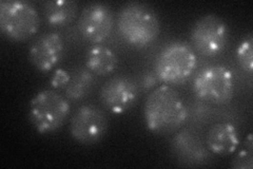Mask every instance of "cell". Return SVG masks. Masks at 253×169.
I'll return each mask as SVG.
<instances>
[{
  "label": "cell",
  "instance_id": "5",
  "mask_svg": "<svg viewBox=\"0 0 253 169\" xmlns=\"http://www.w3.org/2000/svg\"><path fill=\"white\" fill-rule=\"evenodd\" d=\"M196 66V55L191 48L183 42H173L158 54L155 74L168 85L183 84L192 76Z\"/></svg>",
  "mask_w": 253,
  "mask_h": 169
},
{
  "label": "cell",
  "instance_id": "7",
  "mask_svg": "<svg viewBox=\"0 0 253 169\" xmlns=\"http://www.w3.org/2000/svg\"><path fill=\"white\" fill-rule=\"evenodd\" d=\"M229 29L216 14H206L197 19L190 31V40L204 56L213 57L223 53L227 46Z\"/></svg>",
  "mask_w": 253,
  "mask_h": 169
},
{
  "label": "cell",
  "instance_id": "16",
  "mask_svg": "<svg viewBox=\"0 0 253 169\" xmlns=\"http://www.w3.org/2000/svg\"><path fill=\"white\" fill-rule=\"evenodd\" d=\"M95 77L88 68H78L71 74L70 83L66 88V96L70 101H81L93 90Z\"/></svg>",
  "mask_w": 253,
  "mask_h": 169
},
{
  "label": "cell",
  "instance_id": "14",
  "mask_svg": "<svg viewBox=\"0 0 253 169\" xmlns=\"http://www.w3.org/2000/svg\"><path fill=\"white\" fill-rule=\"evenodd\" d=\"M46 22L52 27H65L73 22L77 15L78 3L73 0H50L42 3Z\"/></svg>",
  "mask_w": 253,
  "mask_h": 169
},
{
  "label": "cell",
  "instance_id": "15",
  "mask_svg": "<svg viewBox=\"0 0 253 169\" xmlns=\"http://www.w3.org/2000/svg\"><path fill=\"white\" fill-rule=\"evenodd\" d=\"M117 62L114 52L102 45H93L86 52L85 66L93 74L109 75L117 67Z\"/></svg>",
  "mask_w": 253,
  "mask_h": 169
},
{
  "label": "cell",
  "instance_id": "17",
  "mask_svg": "<svg viewBox=\"0 0 253 169\" xmlns=\"http://www.w3.org/2000/svg\"><path fill=\"white\" fill-rule=\"evenodd\" d=\"M236 60L240 67L248 73L252 74L253 71V37L249 33L245 36L236 49Z\"/></svg>",
  "mask_w": 253,
  "mask_h": 169
},
{
  "label": "cell",
  "instance_id": "2",
  "mask_svg": "<svg viewBox=\"0 0 253 169\" xmlns=\"http://www.w3.org/2000/svg\"><path fill=\"white\" fill-rule=\"evenodd\" d=\"M118 31L126 43L145 48L160 34V19L151 5L142 2L126 3L117 17Z\"/></svg>",
  "mask_w": 253,
  "mask_h": 169
},
{
  "label": "cell",
  "instance_id": "12",
  "mask_svg": "<svg viewBox=\"0 0 253 169\" xmlns=\"http://www.w3.org/2000/svg\"><path fill=\"white\" fill-rule=\"evenodd\" d=\"M171 149L175 159L184 165L197 166L208 162V150L203 145L199 135L190 130H183L174 136Z\"/></svg>",
  "mask_w": 253,
  "mask_h": 169
},
{
  "label": "cell",
  "instance_id": "4",
  "mask_svg": "<svg viewBox=\"0 0 253 169\" xmlns=\"http://www.w3.org/2000/svg\"><path fill=\"white\" fill-rule=\"evenodd\" d=\"M39 27L41 17L33 4L25 0L0 1V28L6 38L23 42L34 36Z\"/></svg>",
  "mask_w": 253,
  "mask_h": 169
},
{
  "label": "cell",
  "instance_id": "8",
  "mask_svg": "<svg viewBox=\"0 0 253 169\" xmlns=\"http://www.w3.org/2000/svg\"><path fill=\"white\" fill-rule=\"evenodd\" d=\"M105 111L93 104L79 107L70 120V133L77 143L90 146L100 142L108 131Z\"/></svg>",
  "mask_w": 253,
  "mask_h": 169
},
{
  "label": "cell",
  "instance_id": "3",
  "mask_svg": "<svg viewBox=\"0 0 253 169\" xmlns=\"http://www.w3.org/2000/svg\"><path fill=\"white\" fill-rule=\"evenodd\" d=\"M70 111L68 99L56 91L44 89L31 100L29 118L39 133L46 134L58 130L66 123Z\"/></svg>",
  "mask_w": 253,
  "mask_h": 169
},
{
  "label": "cell",
  "instance_id": "13",
  "mask_svg": "<svg viewBox=\"0 0 253 169\" xmlns=\"http://www.w3.org/2000/svg\"><path fill=\"white\" fill-rule=\"evenodd\" d=\"M240 132L231 123H218L213 125L207 134L208 150L217 156H229L239 147Z\"/></svg>",
  "mask_w": 253,
  "mask_h": 169
},
{
  "label": "cell",
  "instance_id": "10",
  "mask_svg": "<svg viewBox=\"0 0 253 169\" xmlns=\"http://www.w3.org/2000/svg\"><path fill=\"white\" fill-rule=\"evenodd\" d=\"M139 89L135 80L126 75L110 78L102 86L99 99L104 107L115 114L128 111L138 99Z\"/></svg>",
  "mask_w": 253,
  "mask_h": 169
},
{
  "label": "cell",
  "instance_id": "20",
  "mask_svg": "<svg viewBox=\"0 0 253 169\" xmlns=\"http://www.w3.org/2000/svg\"><path fill=\"white\" fill-rule=\"evenodd\" d=\"M157 79L158 77L156 76L155 72L154 73H152V72H146V73H144V75L141 76L140 85L145 90H150L157 84Z\"/></svg>",
  "mask_w": 253,
  "mask_h": 169
},
{
  "label": "cell",
  "instance_id": "19",
  "mask_svg": "<svg viewBox=\"0 0 253 169\" xmlns=\"http://www.w3.org/2000/svg\"><path fill=\"white\" fill-rule=\"evenodd\" d=\"M71 79V73L63 69H57L54 72L50 84L51 87L54 89H63V88H67V86L70 83Z\"/></svg>",
  "mask_w": 253,
  "mask_h": 169
},
{
  "label": "cell",
  "instance_id": "1",
  "mask_svg": "<svg viewBox=\"0 0 253 169\" xmlns=\"http://www.w3.org/2000/svg\"><path fill=\"white\" fill-rule=\"evenodd\" d=\"M188 111L179 93L169 85L155 88L147 96L144 119L148 129L154 133H168L181 127Z\"/></svg>",
  "mask_w": 253,
  "mask_h": 169
},
{
  "label": "cell",
  "instance_id": "9",
  "mask_svg": "<svg viewBox=\"0 0 253 169\" xmlns=\"http://www.w3.org/2000/svg\"><path fill=\"white\" fill-rule=\"evenodd\" d=\"M114 26V14L105 2H90L83 9L77 27L88 42L99 45L110 36Z\"/></svg>",
  "mask_w": 253,
  "mask_h": 169
},
{
  "label": "cell",
  "instance_id": "11",
  "mask_svg": "<svg viewBox=\"0 0 253 169\" xmlns=\"http://www.w3.org/2000/svg\"><path fill=\"white\" fill-rule=\"evenodd\" d=\"M65 55V42L56 32L39 36L29 49V60L36 70L46 73L56 67Z\"/></svg>",
  "mask_w": 253,
  "mask_h": 169
},
{
  "label": "cell",
  "instance_id": "18",
  "mask_svg": "<svg viewBox=\"0 0 253 169\" xmlns=\"http://www.w3.org/2000/svg\"><path fill=\"white\" fill-rule=\"evenodd\" d=\"M253 142L252 133H249L245 141V148L237 154L232 161V168L236 169H252L253 168Z\"/></svg>",
  "mask_w": 253,
  "mask_h": 169
},
{
  "label": "cell",
  "instance_id": "6",
  "mask_svg": "<svg viewBox=\"0 0 253 169\" xmlns=\"http://www.w3.org/2000/svg\"><path fill=\"white\" fill-rule=\"evenodd\" d=\"M193 91L202 101L214 105L230 103L234 94L232 72L221 65H211L201 70L193 82Z\"/></svg>",
  "mask_w": 253,
  "mask_h": 169
}]
</instances>
